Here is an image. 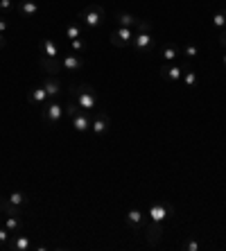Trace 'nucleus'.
I'll list each match as a JSON object with an SVG mask.
<instances>
[{"instance_id":"f257e3e1","label":"nucleus","mask_w":226,"mask_h":251,"mask_svg":"<svg viewBox=\"0 0 226 251\" xmlns=\"http://www.w3.org/2000/svg\"><path fill=\"white\" fill-rule=\"evenodd\" d=\"M149 226L145 228V235H147V242L149 245H156L163 235V222L170 220L174 215V208L172 204H167V201H154V204L149 206Z\"/></svg>"},{"instance_id":"f03ea898","label":"nucleus","mask_w":226,"mask_h":251,"mask_svg":"<svg viewBox=\"0 0 226 251\" xmlns=\"http://www.w3.org/2000/svg\"><path fill=\"white\" fill-rule=\"evenodd\" d=\"M70 100L82 111L93 113L97 104V93L90 84H70Z\"/></svg>"},{"instance_id":"7ed1b4c3","label":"nucleus","mask_w":226,"mask_h":251,"mask_svg":"<svg viewBox=\"0 0 226 251\" xmlns=\"http://www.w3.org/2000/svg\"><path fill=\"white\" fill-rule=\"evenodd\" d=\"M104 18H107V12H104V7L102 5H89V7H84L82 12L77 14V23H82L86 29H97L102 27V23H104Z\"/></svg>"},{"instance_id":"20e7f679","label":"nucleus","mask_w":226,"mask_h":251,"mask_svg":"<svg viewBox=\"0 0 226 251\" xmlns=\"http://www.w3.org/2000/svg\"><path fill=\"white\" fill-rule=\"evenodd\" d=\"M115 21H118V25H122V27H136L138 32H152V23H149V21H143V18L134 16V14H129V12H118L115 14Z\"/></svg>"},{"instance_id":"39448f33","label":"nucleus","mask_w":226,"mask_h":251,"mask_svg":"<svg viewBox=\"0 0 226 251\" xmlns=\"http://www.w3.org/2000/svg\"><path fill=\"white\" fill-rule=\"evenodd\" d=\"M188 68V61H181V64H163L161 68H158V75H161L163 82H179L181 77H183V70Z\"/></svg>"},{"instance_id":"423d86ee","label":"nucleus","mask_w":226,"mask_h":251,"mask_svg":"<svg viewBox=\"0 0 226 251\" xmlns=\"http://www.w3.org/2000/svg\"><path fill=\"white\" fill-rule=\"evenodd\" d=\"M156 46L154 36L149 34V32H138V34H134V39H131V48L136 50V52H152Z\"/></svg>"},{"instance_id":"0eeeda50","label":"nucleus","mask_w":226,"mask_h":251,"mask_svg":"<svg viewBox=\"0 0 226 251\" xmlns=\"http://www.w3.org/2000/svg\"><path fill=\"white\" fill-rule=\"evenodd\" d=\"M131 39H134V34H131V27H122V25H118V27L111 32V36H109L111 46H115V48L131 46Z\"/></svg>"},{"instance_id":"6e6552de","label":"nucleus","mask_w":226,"mask_h":251,"mask_svg":"<svg viewBox=\"0 0 226 251\" xmlns=\"http://www.w3.org/2000/svg\"><path fill=\"white\" fill-rule=\"evenodd\" d=\"M43 111V118H45V123L48 125H57L61 120V116H64V106L57 102V100H48V104L41 109Z\"/></svg>"},{"instance_id":"1a4fd4ad","label":"nucleus","mask_w":226,"mask_h":251,"mask_svg":"<svg viewBox=\"0 0 226 251\" xmlns=\"http://www.w3.org/2000/svg\"><path fill=\"white\" fill-rule=\"evenodd\" d=\"M109 129H111V120H109L107 113H95L90 120V131L95 136H104Z\"/></svg>"},{"instance_id":"9d476101","label":"nucleus","mask_w":226,"mask_h":251,"mask_svg":"<svg viewBox=\"0 0 226 251\" xmlns=\"http://www.w3.org/2000/svg\"><path fill=\"white\" fill-rule=\"evenodd\" d=\"M127 226L134 228V231H143L145 222H147V217H145V213L140 208H131L129 213H127Z\"/></svg>"},{"instance_id":"9b49d317","label":"nucleus","mask_w":226,"mask_h":251,"mask_svg":"<svg viewBox=\"0 0 226 251\" xmlns=\"http://www.w3.org/2000/svg\"><path fill=\"white\" fill-rule=\"evenodd\" d=\"M70 120H72V127H75V131H79V134H82V131H89V129H90V120H93V113L82 111V109H79V111L75 113Z\"/></svg>"},{"instance_id":"f8f14e48","label":"nucleus","mask_w":226,"mask_h":251,"mask_svg":"<svg viewBox=\"0 0 226 251\" xmlns=\"http://www.w3.org/2000/svg\"><path fill=\"white\" fill-rule=\"evenodd\" d=\"M39 50H41L43 57L59 59V46H57V41H54V39H50V36H45V39H41V41H39Z\"/></svg>"},{"instance_id":"ddd939ff","label":"nucleus","mask_w":226,"mask_h":251,"mask_svg":"<svg viewBox=\"0 0 226 251\" xmlns=\"http://www.w3.org/2000/svg\"><path fill=\"white\" fill-rule=\"evenodd\" d=\"M32 249V240L27 235H12L7 242V251H30Z\"/></svg>"},{"instance_id":"4468645a","label":"nucleus","mask_w":226,"mask_h":251,"mask_svg":"<svg viewBox=\"0 0 226 251\" xmlns=\"http://www.w3.org/2000/svg\"><path fill=\"white\" fill-rule=\"evenodd\" d=\"M27 98H30L32 104H36V106H41L43 109V106L48 104L50 95H48V91H45L43 84H41V86H36V88H30V91H27Z\"/></svg>"},{"instance_id":"2eb2a0df","label":"nucleus","mask_w":226,"mask_h":251,"mask_svg":"<svg viewBox=\"0 0 226 251\" xmlns=\"http://www.w3.org/2000/svg\"><path fill=\"white\" fill-rule=\"evenodd\" d=\"M16 9H18V14L25 16V18H32V16H36V14L41 12V7L36 5L34 0H21V2L16 5Z\"/></svg>"},{"instance_id":"dca6fc26","label":"nucleus","mask_w":226,"mask_h":251,"mask_svg":"<svg viewBox=\"0 0 226 251\" xmlns=\"http://www.w3.org/2000/svg\"><path fill=\"white\" fill-rule=\"evenodd\" d=\"M43 88H45V91H48V95H50V100H57L61 95V82L59 79H57V77H45V79H43Z\"/></svg>"},{"instance_id":"f3484780","label":"nucleus","mask_w":226,"mask_h":251,"mask_svg":"<svg viewBox=\"0 0 226 251\" xmlns=\"http://www.w3.org/2000/svg\"><path fill=\"white\" fill-rule=\"evenodd\" d=\"M39 66H41L43 70H45V73H50V75H54V73H61V61L59 59H48V57H39Z\"/></svg>"},{"instance_id":"a211bd4d","label":"nucleus","mask_w":226,"mask_h":251,"mask_svg":"<svg viewBox=\"0 0 226 251\" xmlns=\"http://www.w3.org/2000/svg\"><path fill=\"white\" fill-rule=\"evenodd\" d=\"M84 66V59L79 54H64L61 59V68L64 70H79Z\"/></svg>"},{"instance_id":"6ab92c4d","label":"nucleus","mask_w":226,"mask_h":251,"mask_svg":"<svg viewBox=\"0 0 226 251\" xmlns=\"http://www.w3.org/2000/svg\"><path fill=\"white\" fill-rule=\"evenodd\" d=\"M5 228L12 235L21 233V231H23V220H21V215H7L5 217Z\"/></svg>"},{"instance_id":"aec40b11","label":"nucleus","mask_w":226,"mask_h":251,"mask_svg":"<svg viewBox=\"0 0 226 251\" xmlns=\"http://www.w3.org/2000/svg\"><path fill=\"white\" fill-rule=\"evenodd\" d=\"M163 59H165V64H174L177 59H183V54H181V48H177L174 43L165 46V48H163Z\"/></svg>"},{"instance_id":"412c9836","label":"nucleus","mask_w":226,"mask_h":251,"mask_svg":"<svg viewBox=\"0 0 226 251\" xmlns=\"http://www.w3.org/2000/svg\"><path fill=\"white\" fill-rule=\"evenodd\" d=\"M0 213H5V215H21V206L12 204L7 197H0Z\"/></svg>"},{"instance_id":"4be33fe9","label":"nucleus","mask_w":226,"mask_h":251,"mask_svg":"<svg viewBox=\"0 0 226 251\" xmlns=\"http://www.w3.org/2000/svg\"><path fill=\"white\" fill-rule=\"evenodd\" d=\"M181 79H183L185 88H197V84H199V77H197V73L190 68V66L183 70V77H181Z\"/></svg>"},{"instance_id":"5701e85b","label":"nucleus","mask_w":226,"mask_h":251,"mask_svg":"<svg viewBox=\"0 0 226 251\" xmlns=\"http://www.w3.org/2000/svg\"><path fill=\"white\" fill-rule=\"evenodd\" d=\"M7 199H9L12 204L21 206V208H23V206H27V201H30V199H27V195H25L23 190H14V193L7 195Z\"/></svg>"},{"instance_id":"b1692460","label":"nucleus","mask_w":226,"mask_h":251,"mask_svg":"<svg viewBox=\"0 0 226 251\" xmlns=\"http://www.w3.org/2000/svg\"><path fill=\"white\" fill-rule=\"evenodd\" d=\"M86 48H89V43H86V39H84V36H79V39H72V41H70V50H72V52L82 54V52H86Z\"/></svg>"},{"instance_id":"393cba45","label":"nucleus","mask_w":226,"mask_h":251,"mask_svg":"<svg viewBox=\"0 0 226 251\" xmlns=\"http://www.w3.org/2000/svg\"><path fill=\"white\" fill-rule=\"evenodd\" d=\"M213 25H215L217 29H226V7H224V9H220V12H215Z\"/></svg>"},{"instance_id":"a878e982","label":"nucleus","mask_w":226,"mask_h":251,"mask_svg":"<svg viewBox=\"0 0 226 251\" xmlns=\"http://www.w3.org/2000/svg\"><path fill=\"white\" fill-rule=\"evenodd\" d=\"M181 54H183V59H195L197 54H199V46H195V43H188V46L181 50Z\"/></svg>"},{"instance_id":"bb28decb","label":"nucleus","mask_w":226,"mask_h":251,"mask_svg":"<svg viewBox=\"0 0 226 251\" xmlns=\"http://www.w3.org/2000/svg\"><path fill=\"white\" fill-rule=\"evenodd\" d=\"M66 36H68V39H79V36H84L82 34V27H79L77 23H72V25H68V27H66Z\"/></svg>"},{"instance_id":"cd10ccee","label":"nucleus","mask_w":226,"mask_h":251,"mask_svg":"<svg viewBox=\"0 0 226 251\" xmlns=\"http://www.w3.org/2000/svg\"><path fill=\"white\" fill-rule=\"evenodd\" d=\"M9 238H12V233H9L5 226H0V251H7V242H9Z\"/></svg>"},{"instance_id":"c85d7f7f","label":"nucleus","mask_w":226,"mask_h":251,"mask_svg":"<svg viewBox=\"0 0 226 251\" xmlns=\"http://www.w3.org/2000/svg\"><path fill=\"white\" fill-rule=\"evenodd\" d=\"M181 249H183V251H199V249H202V245H199L197 240H185L183 245H181Z\"/></svg>"},{"instance_id":"c756f323","label":"nucleus","mask_w":226,"mask_h":251,"mask_svg":"<svg viewBox=\"0 0 226 251\" xmlns=\"http://www.w3.org/2000/svg\"><path fill=\"white\" fill-rule=\"evenodd\" d=\"M64 111H66V116H70V118H72V116H75V113L79 111V106H77V104H75V102H72V100H70V102H68V104L64 106Z\"/></svg>"},{"instance_id":"7c9ffc66","label":"nucleus","mask_w":226,"mask_h":251,"mask_svg":"<svg viewBox=\"0 0 226 251\" xmlns=\"http://www.w3.org/2000/svg\"><path fill=\"white\" fill-rule=\"evenodd\" d=\"M12 9H14V2H12V0H0V12H12Z\"/></svg>"},{"instance_id":"2f4dec72","label":"nucleus","mask_w":226,"mask_h":251,"mask_svg":"<svg viewBox=\"0 0 226 251\" xmlns=\"http://www.w3.org/2000/svg\"><path fill=\"white\" fill-rule=\"evenodd\" d=\"M7 29H9V21H7V18H2V16H0V32L5 34Z\"/></svg>"},{"instance_id":"473e14b6","label":"nucleus","mask_w":226,"mask_h":251,"mask_svg":"<svg viewBox=\"0 0 226 251\" xmlns=\"http://www.w3.org/2000/svg\"><path fill=\"white\" fill-rule=\"evenodd\" d=\"M217 41H220V46L226 50V29H222L220 32V39H217Z\"/></svg>"},{"instance_id":"72a5a7b5","label":"nucleus","mask_w":226,"mask_h":251,"mask_svg":"<svg viewBox=\"0 0 226 251\" xmlns=\"http://www.w3.org/2000/svg\"><path fill=\"white\" fill-rule=\"evenodd\" d=\"M0 46H5V34L0 32Z\"/></svg>"},{"instance_id":"f704fd0d","label":"nucleus","mask_w":226,"mask_h":251,"mask_svg":"<svg viewBox=\"0 0 226 251\" xmlns=\"http://www.w3.org/2000/svg\"><path fill=\"white\" fill-rule=\"evenodd\" d=\"M222 64H224V68H226V50H224V54H222Z\"/></svg>"}]
</instances>
